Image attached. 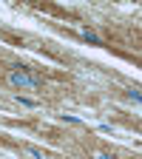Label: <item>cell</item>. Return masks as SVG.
<instances>
[{
  "instance_id": "cell-1",
  "label": "cell",
  "mask_w": 142,
  "mask_h": 159,
  "mask_svg": "<svg viewBox=\"0 0 142 159\" xmlns=\"http://www.w3.org/2000/svg\"><path fill=\"white\" fill-rule=\"evenodd\" d=\"M11 83H14V85H23V88H34V85H37L31 77H26V74H17V71L11 74Z\"/></svg>"
}]
</instances>
